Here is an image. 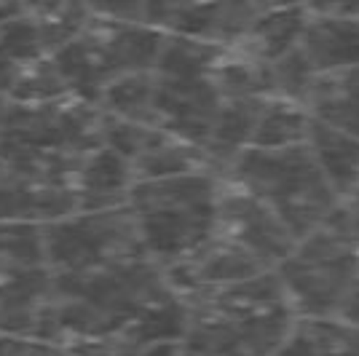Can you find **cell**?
Returning a JSON list of instances; mask_svg holds the SVG:
<instances>
[{
    "mask_svg": "<svg viewBox=\"0 0 359 356\" xmlns=\"http://www.w3.org/2000/svg\"><path fill=\"white\" fill-rule=\"evenodd\" d=\"M306 145L332 191L346 198L359 188V139L311 116Z\"/></svg>",
    "mask_w": 359,
    "mask_h": 356,
    "instance_id": "obj_16",
    "label": "cell"
},
{
    "mask_svg": "<svg viewBox=\"0 0 359 356\" xmlns=\"http://www.w3.org/2000/svg\"><path fill=\"white\" fill-rule=\"evenodd\" d=\"M223 97L210 75H158L153 73V118L156 126L182 142L207 145L220 113Z\"/></svg>",
    "mask_w": 359,
    "mask_h": 356,
    "instance_id": "obj_10",
    "label": "cell"
},
{
    "mask_svg": "<svg viewBox=\"0 0 359 356\" xmlns=\"http://www.w3.org/2000/svg\"><path fill=\"white\" fill-rule=\"evenodd\" d=\"M217 236L244 247L266 268H276L298 244V238L287 231V225L276 217L273 209L236 188H220Z\"/></svg>",
    "mask_w": 359,
    "mask_h": 356,
    "instance_id": "obj_11",
    "label": "cell"
},
{
    "mask_svg": "<svg viewBox=\"0 0 359 356\" xmlns=\"http://www.w3.org/2000/svg\"><path fill=\"white\" fill-rule=\"evenodd\" d=\"M67 83L62 81L60 70L51 57H46L35 70L25 75L16 89L8 94L6 102H46V100H57V97H67Z\"/></svg>",
    "mask_w": 359,
    "mask_h": 356,
    "instance_id": "obj_27",
    "label": "cell"
},
{
    "mask_svg": "<svg viewBox=\"0 0 359 356\" xmlns=\"http://www.w3.org/2000/svg\"><path fill=\"white\" fill-rule=\"evenodd\" d=\"M273 271L295 316L335 319L359 276V247L346 228L344 201Z\"/></svg>",
    "mask_w": 359,
    "mask_h": 356,
    "instance_id": "obj_5",
    "label": "cell"
},
{
    "mask_svg": "<svg viewBox=\"0 0 359 356\" xmlns=\"http://www.w3.org/2000/svg\"><path fill=\"white\" fill-rule=\"evenodd\" d=\"M344 217H346L348 233H351V238L357 241V247H359V188L344 198Z\"/></svg>",
    "mask_w": 359,
    "mask_h": 356,
    "instance_id": "obj_33",
    "label": "cell"
},
{
    "mask_svg": "<svg viewBox=\"0 0 359 356\" xmlns=\"http://www.w3.org/2000/svg\"><path fill=\"white\" fill-rule=\"evenodd\" d=\"M185 303L191 316L180 356H273L298 322L273 268Z\"/></svg>",
    "mask_w": 359,
    "mask_h": 356,
    "instance_id": "obj_1",
    "label": "cell"
},
{
    "mask_svg": "<svg viewBox=\"0 0 359 356\" xmlns=\"http://www.w3.org/2000/svg\"><path fill=\"white\" fill-rule=\"evenodd\" d=\"M169 295L177 292L166 282L164 268L150 257H137L86 273H54L57 341H110L140 313Z\"/></svg>",
    "mask_w": 359,
    "mask_h": 356,
    "instance_id": "obj_2",
    "label": "cell"
},
{
    "mask_svg": "<svg viewBox=\"0 0 359 356\" xmlns=\"http://www.w3.org/2000/svg\"><path fill=\"white\" fill-rule=\"evenodd\" d=\"M166 32L145 22H113L91 16L70 43L51 54L67 91L97 104L100 94L123 75L150 73L161 54Z\"/></svg>",
    "mask_w": 359,
    "mask_h": 356,
    "instance_id": "obj_6",
    "label": "cell"
},
{
    "mask_svg": "<svg viewBox=\"0 0 359 356\" xmlns=\"http://www.w3.org/2000/svg\"><path fill=\"white\" fill-rule=\"evenodd\" d=\"M83 158L0 148V223L48 225L78 212Z\"/></svg>",
    "mask_w": 359,
    "mask_h": 356,
    "instance_id": "obj_7",
    "label": "cell"
},
{
    "mask_svg": "<svg viewBox=\"0 0 359 356\" xmlns=\"http://www.w3.org/2000/svg\"><path fill=\"white\" fill-rule=\"evenodd\" d=\"M135 185V174L129 161L107 145L91 150L78 169V209H110L123 207L129 201V191Z\"/></svg>",
    "mask_w": 359,
    "mask_h": 356,
    "instance_id": "obj_15",
    "label": "cell"
},
{
    "mask_svg": "<svg viewBox=\"0 0 359 356\" xmlns=\"http://www.w3.org/2000/svg\"><path fill=\"white\" fill-rule=\"evenodd\" d=\"M335 319L359 327V276H357V282H354V287H351L348 297L344 300V306H341V311H338Z\"/></svg>",
    "mask_w": 359,
    "mask_h": 356,
    "instance_id": "obj_34",
    "label": "cell"
},
{
    "mask_svg": "<svg viewBox=\"0 0 359 356\" xmlns=\"http://www.w3.org/2000/svg\"><path fill=\"white\" fill-rule=\"evenodd\" d=\"M194 0H145V16L142 22L161 32H169L180 14L191 6Z\"/></svg>",
    "mask_w": 359,
    "mask_h": 356,
    "instance_id": "obj_30",
    "label": "cell"
},
{
    "mask_svg": "<svg viewBox=\"0 0 359 356\" xmlns=\"http://www.w3.org/2000/svg\"><path fill=\"white\" fill-rule=\"evenodd\" d=\"M271 78H273L276 97L295 100V102L303 104L311 86H314L316 73L314 67L309 64V60H306V54L300 51V46H295L292 51H287L285 57L271 62Z\"/></svg>",
    "mask_w": 359,
    "mask_h": 356,
    "instance_id": "obj_25",
    "label": "cell"
},
{
    "mask_svg": "<svg viewBox=\"0 0 359 356\" xmlns=\"http://www.w3.org/2000/svg\"><path fill=\"white\" fill-rule=\"evenodd\" d=\"M46 263L54 273H86L137 257H148L129 204L78 209L43 225Z\"/></svg>",
    "mask_w": 359,
    "mask_h": 356,
    "instance_id": "obj_8",
    "label": "cell"
},
{
    "mask_svg": "<svg viewBox=\"0 0 359 356\" xmlns=\"http://www.w3.org/2000/svg\"><path fill=\"white\" fill-rule=\"evenodd\" d=\"M91 16L113 19V22H142L145 0H83Z\"/></svg>",
    "mask_w": 359,
    "mask_h": 356,
    "instance_id": "obj_29",
    "label": "cell"
},
{
    "mask_svg": "<svg viewBox=\"0 0 359 356\" xmlns=\"http://www.w3.org/2000/svg\"><path fill=\"white\" fill-rule=\"evenodd\" d=\"M0 356H78L75 348L60 341L0 335Z\"/></svg>",
    "mask_w": 359,
    "mask_h": 356,
    "instance_id": "obj_28",
    "label": "cell"
},
{
    "mask_svg": "<svg viewBox=\"0 0 359 356\" xmlns=\"http://www.w3.org/2000/svg\"><path fill=\"white\" fill-rule=\"evenodd\" d=\"M306 22H309V11L303 3L269 8L255 19V25L236 48H244L247 54L271 64L300 43Z\"/></svg>",
    "mask_w": 359,
    "mask_h": 356,
    "instance_id": "obj_19",
    "label": "cell"
},
{
    "mask_svg": "<svg viewBox=\"0 0 359 356\" xmlns=\"http://www.w3.org/2000/svg\"><path fill=\"white\" fill-rule=\"evenodd\" d=\"M46 57L51 54L46 51L30 16L19 14L0 22V97L8 100L16 83L30 70H35Z\"/></svg>",
    "mask_w": 359,
    "mask_h": 356,
    "instance_id": "obj_20",
    "label": "cell"
},
{
    "mask_svg": "<svg viewBox=\"0 0 359 356\" xmlns=\"http://www.w3.org/2000/svg\"><path fill=\"white\" fill-rule=\"evenodd\" d=\"M225 172L233 185L273 209L298 241L327 223L344 201L325 179L306 142L276 150L250 145L228 163Z\"/></svg>",
    "mask_w": 359,
    "mask_h": 356,
    "instance_id": "obj_4",
    "label": "cell"
},
{
    "mask_svg": "<svg viewBox=\"0 0 359 356\" xmlns=\"http://www.w3.org/2000/svg\"><path fill=\"white\" fill-rule=\"evenodd\" d=\"M298 46L316 75L359 67V16L332 19L309 14Z\"/></svg>",
    "mask_w": 359,
    "mask_h": 356,
    "instance_id": "obj_14",
    "label": "cell"
},
{
    "mask_svg": "<svg viewBox=\"0 0 359 356\" xmlns=\"http://www.w3.org/2000/svg\"><path fill=\"white\" fill-rule=\"evenodd\" d=\"M27 16L41 35L46 51L54 54L89 25L91 11L83 0H43Z\"/></svg>",
    "mask_w": 359,
    "mask_h": 356,
    "instance_id": "obj_23",
    "label": "cell"
},
{
    "mask_svg": "<svg viewBox=\"0 0 359 356\" xmlns=\"http://www.w3.org/2000/svg\"><path fill=\"white\" fill-rule=\"evenodd\" d=\"M263 11H269L266 0H194L169 32L233 48Z\"/></svg>",
    "mask_w": 359,
    "mask_h": 356,
    "instance_id": "obj_13",
    "label": "cell"
},
{
    "mask_svg": "<svg viewBox=\"0 0 359 356\" xmlns=\"http://www.w3.org/2000/svg\"><path fill=\"white\" fill-rule=\"evenodd\" d=\"M97 107L113 118L156 126V118H153V70L123 75L118 81H113L100 94Z\"/></svg>",
    "mask_w": 359,
    "mask_h": 356,
    "instance_id": "obj_22",
    "label": "cell"
},
{
    "mask_svg": "<svg viewBox=\"0 0 359 356\" xmlns=\"http://www.w3.org/2000/svg\"><path fill=\"white\" fill-rule=\"evenodd\" d=\"M32 268H48L43 225L0 223V276H11Z\"/></svg>",
    "mask_w": 359,
    "mask_h": 356,
    "instance_id": "obj_24",
    "label": "cell"
},
{
    "mask_svg": "<svg viewBox=\"0 0 359 356\" xmlns=\"http://www.w3.org/2000/svg\"><path fill=\"white\" fill-rule=\"evenodd\" d=\"M319 356H359V327L341 319H300Z\"/></svg>",
    "mask_w": 359,
    "mask_h": 356,
    "instance_id": "obj_26",
    "label": "cell"
},
{
    "mask_svg": "<svg viewBox=\"0 0 359 356\" xmlns=\"http://www.w3.org/2000/svg\"><path fill=\"white\" fill-rule=\"evenodd\" d=\"M273 356H319V351H316L314 338L309 335V329L300 324V319H298L295 327L290 329V335L285 338V343L276 348Z\"/></svg>",
    "mask_w": 359,
    "mask_h": 356,
    "instance_id": "obj_32",
    "label": "cell"
},
{
    "mask_svg": "<svg viewBox=\"0 0 359 356\" xmlns=\"http://www.w3.org/2000/svg\"><path fill=\"white\" fill-rule=\"evenodd\" d=\"M19 14H25L19 0H0V22H6V19L19 16Z\"/></svg>",
    "mask_w": 359,
    "mask_h": 356,
    "instance_id": "obj_36",
    "label": "cell"
},
{
    "mask_svg": "<svg viewBox=\"0 0 359 356\" xmlns=\"http://www.w3.org/2000/svg\"><path fill=\"white\" fill-rule=\"evenodd\" d=\"M303 104L314 118L359 139V67L316 75Z\"/></svg>",
    "mask_w": 359,
    "mask_h": 356,
    "instance_id": "obj_18",
    "label": "cell"
},
{
    "mask_svg": "<svg viewBox=\"0 0 359 356\" xmlns=\"http://www.w3.org/2000/svg\"><path fill=\"white\" fill-rule=\"evenodd\" d=\"M102 110L73 94L46 102H6L0 148H22L86 158L102 148Z\"/></svg>",
    "mask_w": 359,
    "mask_h": 356,
    "instance_id": "obj_9",
    "label": "cell"
},
{
    "mask_svg": "<svg viewBox=\"0 0 359 356\" xmlns=\"http://www.w3.org/2000/svg\"><path fill=\"white\" fill-rule=\"evenodd\" d=\"M0 335L57 341L51 268L0 276Z\"/></svg>",
    "mask_w": 359,
    "mask_h": 356,
    "instance_id": "obj_12",
    "label": "cell"
},
{
    "mask_svg": "<svg viewBox=\"0 0 359 356\" xmlns=\"http://www.w3.org/2000/svg\"><path fill=\"white\" fill-rule=\"evenodd\" d=\"M135 356H180V341H158L140 348Z\"/></svg>",
    "mask_w": 359,
    "mask_h": 356,
    "instance_id": "obj_35",
    "label": "cell"
},
{
    "mask_svg": "<svg viewBox=\"0 0 359 356\" xmlns=\"http://www.w3.org/2000/svg\"><path fill=\"white\" fill-rule=\"evenodd\" d=\"M309 123H311V113L300 102L285 100V97H269L263 102L250 145L263 150L303 145L309 137Z\"/></svg>",
    "mask_w": 359,
    "mask_h": 356,
    "instance_id": "obj_21",
    "label": "cell"
},
{
    "mask_svg": "<svg viewBox=\"0 0 359 356\" xmlns=\"http://www.w3.org/2000/svg\"><path fill=\"white\" fill-rule=\"evenodd\" d=\"M311 16H332V19H357L359 0H303Z\"/></svg>",
    "mask_w": 359,
    "mask_h": 356,
    "instance_id": "obj_31",
    "label": "cell"
},
{
    "mask_svg": "<svg viewBox=\"0 0 359 356\" xmlns=\"http://www.w3.org/2000/svg\"><path fill=\"white\" fill-rule=\"evenodd\" d=\"M269 97H244V100H223L220 113L215 118L212 134L204 145V156L210 163V172L217 174L220 169H228L244 148L252 142L255 126L260 118L263 102Z\"/></svg>",
    "mask_w": 359,
    "mask_h": 356,
    "instance_id": "obj_17",
    "label": "cell"
},
{
    "mask_svg": "<svg viewBox=\"0 0 359 356\" xmlns=\"http://www.w3.org/2000/svg\"><path fill=\"white\" fill-rule=\"evenodd\" d=\"M126 204L150 260L161 268L175 266L217 233L220 179L212 172L137 179Z\"/></svg>",
    "mask_w": 359,
    "mask_h": 356,
    "instance_id": "obj_3",
    "label": "cell"
},
{
    "mask_svg": "<svg viewBox=\"0 0 359 356\" xmlns=\"http://www.w3.org/2000/svg\"><path fill=\"white\" fill-rule=\"evenodd\" d=\"M3 113H6V97H0V123H3Z\"/></svg>",
    "mask_w": 359,
    "mask_h": 356,
    "instance_id": "obj_37",
    "label": "cell"
}]
</instances>
